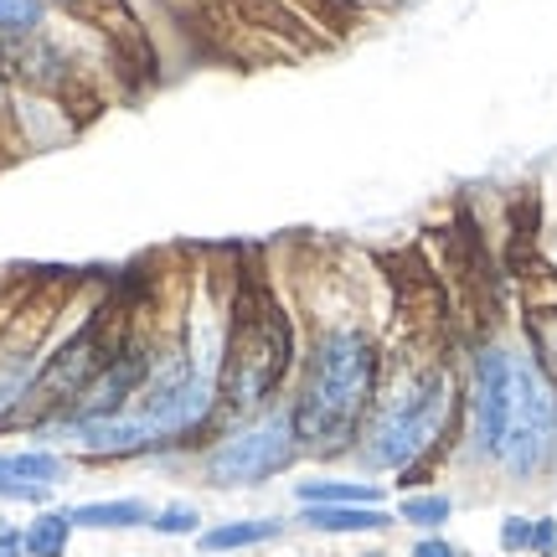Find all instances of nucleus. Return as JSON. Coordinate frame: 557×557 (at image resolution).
<instances>
[{
  "mask_svg": "<svg viewBox=\"0 0 557 557\" xmlns=\"http://www.w3.org/2000/svg\"><path fill=\"white\" fill-rule=\"evenodd\" d=\"M367 398H372V346L357 331H336L320 341L315 377L295 413V434L315 444H341L357 429Z\"/></svg>",
  "mask_w": 557,
  "mask_h": 557,
  "instance_id": "nucleus-1",
  "label": "nucleus"
},
{
  "mask_svg": "<svg viewBox=\"0 0 557 557\" xmlns=\"http://www.w3.org/2000/svg\"><path fill=\"white\" fill-rule=\"evenodd\" d=\"M284 367H289V325L274 299L253 289L238 299V315H233V336L222 357V398L233 408H253L278 387Z\"/></svg>",
  "mask_w": 557,
  "mask_h": 557,
  "instance_id": "nucleus-2",
  "label": "nucleus"
},
{
  "mask_svg": "<svg viewBox=\"0 0 557 557\" xmlns=\"http://www.w3.org/2000/svg\"><path fill=\"white\" fill-rule=\"evenodd\" d=\"M496 455L517 475H532L557 455V387L532 361H521L511 372V413H506V434H500Z\"/></svg>",
  "mask_w": 557,
  "mask_h": 557,
  "instance_id": "nucleus-3",
  "label": "nucleus"
},
{
  "mask_svg": "<svg viewBox=\"0 0 557 557\" xmlns=\"http://www.w3.org/2000/svg\"><path fill=\"white\" fill-rule=\"evenodd\" d=\"M295 418H263L243 434L222 438L207 459V480L218 485H259L295 459Z\"/></svg>",
  "mask_w": 557,
  "mask_h": 557,
  "instance_id": "nucleus-4",
  "label": "nucleus"
},
{
  "mask_svg": "<svg viewBox=\"0 0 557 557\" xmlns=\"http://www.w3.org/2000/svg\"><path fill=\"white\" fill-rule=\"evenodd\" d=\"M444 408H449V382L438 377H423L418 393L387 413V423L377 429V444H372V465H408L418 449H429L438 434V423H444Z\"/></svg>",
  "mask_w": 557,
  "mask_h": 557,
  "instance_id": "nucleus-5",
  "label": "nucleus"
},
{
  "mask_svg": "<svg viewBox=\"0 0 557 557\" xmlns=\"http://www.w3.org/2000/svg\"><path fill=\"white\" fill-rule=\"evenodd\" d=\"M99 336H103V320H88L78 336H73L58 357L47 361V372L26 387V398L16 403V413H11V418H41L47 408H58V403H67L73 393H83V387H88V377H94L103 361H109V357H99Z\"/></svg>",
  "mask_w": 557,
  "mask_h": 557,
  "instance_id": "nucleus-6",
  "label": "nucleus"
},
{
  "mask_svg": "<svg viewBox=\"0 0 557 557\" xmlns=\"http://www.w3.org/2000/svg\"><path fill=\"white\" fill-rule=\"evenodd\" d=\"M511 372L517 361L506 351H485L475 367V429H480V449H500L506 434V413H511Z\"/></svg>",
  "mask_w": 557,
  "mask_h": 557,
  "instance_id": "nucleus-7",
  "label": "nucleus"
},
{
  "mask_svg": "<svg viewBox=\"0 0 557 557\" xmlns=\"http://www.w3.org/2000/svg\"><path fill=\"white\" fill-rule=\"evenodd\" d=\"M67 438H78V449H88V455H135V449H145V444L165 438V429H160L150 413H139V418L88 413L67 429Z\"/></svg>",
  "mask_w": 557,
  "mask_h": 557,
  "instance_id": "nucleus-8",
  "label": "nucleus"
},
{
  "mask_svg": "<svg viewBox=\"0 0 557 557\" xmlns=\"http://www.w3.org/2000/svg\"><path fill=\"white\" fill-rule=\"evenodd\" d=\"M52 480H62L58 455H0V496L41 500Z\"/></svg>",
  "mask_w": 557,
  "mask_h": 557,
  "instance_id": "nucleus-9",
  "label": "nucleus"
},
{
  "mask_svg": "<svg viewBox=\"0 0 557 557\" xmlns=\"http://www.w3.org/2000/svg\"><path fill=\"white\" fill-rule=\"evenodd\" d=\"M387 521L393 517L377 506H310L305 511V527L315 532H382Z\"/></svg>",
  "mask_w": 557,
  "mask_h": 557,
  "instance_id": "nucleus-10",
  "label": "nucleus"
},
{
  "mask_svg": "<svg viewBox=\"0 0 557 557\" xmlns=\"http://www.w3.org/2000/svg\"><path fill=\"white\" fill-rule=\"evenodd\" d=\"M305 506H372L377 485H351V480H299Z\"/></svg>",
  "mask_w": 557,
  "mask_h": 557,
  "instance_id": "nucleus-11",
  "label": "nucleus"
},
{
  "mask_svg": "<svg viewBox=\"0 0 557 557\" xmlns=\"http://www.w3.org/2000/svg\"><path fill=\"white\" fill-rule=\"evenodd\" d=\"M67 521L73 527H139V521H150V506L145 500H103V506H78Z\"/></svg>",
  "mask_w": 557,
  "mask_h": 557,
  "instance_id": "nucleus-12",
  "label": "nucleus"
},
{
  "mask_svg": "<svg viewBox=\"0 0 557 557\" xmlns=\"http://www.w3.org/2000/svg\"><path fill=\"white\" fill-rule=\"evenodd\" d=\"M278 537V521H227V527H212L201 547L207 553H222V547H253V542Z\"/></svg>",
  "mask_w": 557,
  "mask_h": 557,
  "instance_id": "nucleus-13",
  "label": "nucleus"
},
{
  "mask_svg": "<svg viewBox=\"0 0 557 557\" xmlns=\"http://www.w3.org/2000/svg\"><path fill=\"white\" fill-rule=\"evenodd\" d=\"M139 377H145V361H139V357H120V372H109L99 387H88V408H94V413H109V408H114V403H120Z\"/></svg>",
  "mask_w": 557,
  "mask_h": 557,
  "instance_id": "nucleus-14",
  "label": "nucleus"
},
{
  "mask_svg": "<svg viewBox=\"0 0 557 557\" xmlns=\"http://www.w3.org/2000/svg\"><path fill=\"white\" fill-rule=\"evenodd\" d=\"M67 532H73V521L62 517V511H47V517L32 521V532H26V553L32 557H62Z\"/></svg>",
  "mask_w": 557,
  "mask_h": 557,
  "instance_id": "nucleus-15",
  "label": "nucleus"
},
{
  "mask_svg": "<svg viewBox=\"0 0 557 557\" xmlns=\"http://www.w3.org/2000/svg\"><path fill=\"white\" fill-rule=\"evenodd\" d=\"M527 331H532V346H537V361L547 382L557 387V310H537V315L527 320Z\"/></svg>",
  "mask_w": 557,
  "mask_h": 557,
  "instance_id": "nucleus-16",
  "label": "nucleus"
},
{
  "mask_svg": "<svg viewBox=\"0 0 557 557\" xmlns=\"http://www.w3.org/2000/svg\"><path fill=\"white\" fill-rule=\"evenodd\" d=\"M403 521H413V527H438V521H449V500H444V496L403 500Z\"/></svg>",
  "mask_w": 557,
  "mask_h": 557,
  "instance_id": "nucleus-17",
  "label": "nucleus"
},
{
  "mask_svg": "<svg viewBox=\"0 0 557 557\" xmlns=\"http://www.w3.org/2000/svg\"><path fill=\"white\" fill-rule=\"evenodd\" d=\"M37 16V0H0V32H32Z\"/></svg>",
  "mask_w": 557,
  "mask_h": 557,
  "instance_id": "nucleus-18",
  "label": "nucleus"
},
{
  "mask_svg": "<svg viewBox=\"0 0 557 557\" xmlns=\"http://www.w3.org/2000/svg\"><path fill=\"white\" fill-rule=\"evenodd\" d=\"M156 532H165V537L197 532V511H191V506H171V511H160L156 517Z\"/></svg>",
  "mask_w": 557,
  "mask_h": 557,
  "instance_id": "nucleus-19",
  "label": "nucleus"
},
{
  "mask_svg": "<svg viewBox=\"0 0 557 557\" xmlns=\"http://www.w3.org/2000/svg\"><path fill=\"white\" fill-rule=\"evenodd\" d=\"M532 527H537V521L511 517L506 527H500V547H506V553H521V547H532Z\"/></svg>",
  "mask_w": 557,
  "mask_h": 557,
  "instance_id": "nucleus-20",
  "label": "nucleus"
},
{
  "mask_svg": "<svg viewBox=\"0 0 557 557\" xmlns=\"http://www.w3.org/2000/svg\"><path fill=\"white\" fill-rule=\"evenodd\" d=\"M532 547L537 553H557V521H537L532 527Z\"/></svg>",
  "mask_w": 557,
  "mask_h": 557,
  "instance_id": "nucleus-21",
  "label": "nucleus"
},
{
  "mask_svg": "<svg viewBox=\"0 0 557 557\" xmlns=\"http://www.w3.org/2000/svg\"><path fill=\"white\" fill-rule=\"evenodd\" d=\"M413 557H459L455 547H444V542H418Z\"/></svg>",
  "mask_w": 557,
  "mask_h": 557,
  "instance_id": "nucleus-22",
  "label": "nucleus"
},
{
  "mask_svg": "<svg viewBox=\"0 0 557 557\" xmlns=\"http://www.w3.org/2000/svg\"><path fill=\"white\" fill-rule=\"evenodd\" d=\"M21 547H26V542H21V537H11V532H0V557H16Z\"/></svg>",
  "mask_w": 557,
  "mask_h": 557,
  "instance_id": "nucleus-23",
  "label": "nucleus"
}]
</instances>
